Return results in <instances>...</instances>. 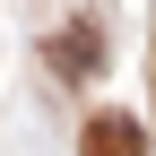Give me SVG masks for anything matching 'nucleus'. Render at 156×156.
<instances>
[{
  "label": "nucleus",
  "mask_w": 156,
  "mask_h": 156,
  "mask_svg": "<svg viewBox=\"0 0 156 156\" xmlns=\"http://www.w3.org/2000/svg\"><path fill=\"white\" fill-rule=\"evenodd\" d=\"M78 156H147L139 113H95V122H87V139H78Z\"/></svg>",
  "instance_id": "f257e3e1"
},
{
  "label": "nucleus",
  "mask_w": 156,
  "mask_h": 156,
  "mask_svg": "<svg viewBox=\"0 0 156 156\" xmlns=\"http://www.w3.org/2000/svg\"><path fill=\"white\" fill-rule=\"evenodd\" d=\"M52 69H61V78H87V69H95V26L52 35Z\"/></svg>",
  "instance_id": "f03ea898"
}]
</instances>
